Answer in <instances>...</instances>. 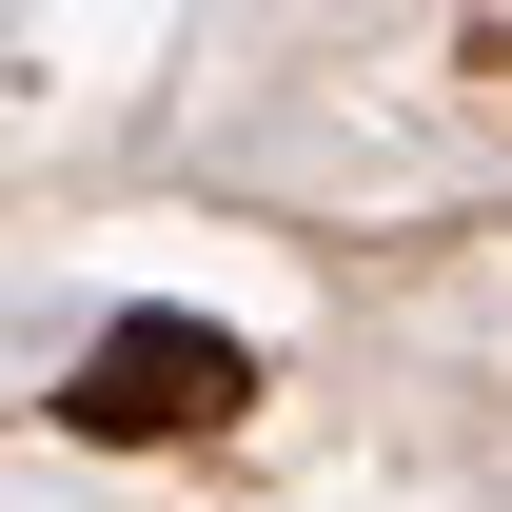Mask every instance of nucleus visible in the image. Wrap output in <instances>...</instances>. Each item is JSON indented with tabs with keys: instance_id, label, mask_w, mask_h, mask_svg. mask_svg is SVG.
Instances as JSON below:
<instances>
[{
	"instance_id": "obj_1",
	"label": "nucleus",
	"mask_w": 512,
	"mask_h": 512,
	"mask_svg": "<svg viewBox=\"0 0 512 512\" xmlns=\"http://www.w3.org/2000/svg\"><path fill=\"white\" fill-rule=\"evenodd\" d=\"M217 414H256V355L217 316H119L60 375V434H99V453H178V434H217Z\"/></svg>"
}]
</instances>
